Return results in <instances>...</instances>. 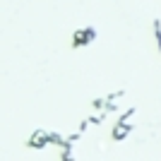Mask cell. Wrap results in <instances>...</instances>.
I'll list each match as a JSON object with an SVG mask.
<instances>
[{
  "instance_id": "6da1fadb",
  "label": "cell",
  "mask_w": 161,
  "mask_h": 161,
  "mask_svg": "<svg viewBox=\"0 0 161 161\" xmlns=\"http://www.w3.org/2000/svg\"><path fill=\"white\" fill-rule=\"evenodd\" d=\"M96 36H99V31H96V27H77L72 31V36H70V46L72 48H84V46H92L96 41Z\"/></svg>"
},
{
  "instance_id": "7a4b0ae2",
  "label": "cell",
  "mask_w": 161,
  "mask_h": 161,
  "mask_svg": "<svg viewBox=\"0 0 161 161\" xmlns=\"http://www.w3.org/2000/svg\"><path fill=\"white\" fill-rule=\"evenodd\" d=\"M135 130V123H113V130H111V140L113 142H123L130 132Z\"/></svg>"
},
{
  "instance_id": "3957f363",
  "label": "cell",
  "mask_w": 161,
  "mask_h": 161,
  "mask_svg": "<svg viewBox=\"0 0 161 161\" xmlns=\"http://www.w3.org/2000/svg\"><path fill=\"white\" fill-rule=\"evenodd\" d=\"M27 147H31V149H43V147H48V130H36V132L29 137Z\"/></svg>"
},
{
  "instance_id": "277c9868",
  "label": "cell",
  "mask_w": 161,
  "mask_h": 161,
  "mask_svg": "<svg viewBox=\"0 0 161 161\" xmlns=\"http://www.w3.org/2000/svg\"><path fill=\"white\" fill-rule=\"evenodd\" d=\"M152 31H154L156 51H159V55H161V17H154V22H152Z\"/></svg>"
},
{
  "instance_id": "5b68a950",
  "label": "cell",
  "mask_w": 161,
  "mask_h": 161,
  "mask_svg": "<svg viewBox=\"0 0 161 161\" xmlns=\"http://www.w3.org/2000/svg\"><path fill=\"white\" fill-rule=\"evenodd\" d=\"M60 161H75V147H60Z\"/></svg>"
}]
</instances>
